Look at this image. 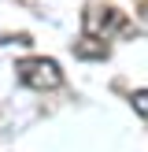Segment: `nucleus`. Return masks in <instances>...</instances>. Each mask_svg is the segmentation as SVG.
Returning a JSON list of instances; mask_svg holds the SVG:
<instances>
[{
    "label": "nucleus",
    "instance_id": "7ed1b4c3",
    "mask_svg": "<svg viewBox=\"0 0 148 152\" xmlns=\"http://www.w3.org/2000/svg\"><path fill=\"white\" fill-rule=\"evenodd\" d=\"M74 56H78V59H107L111 48H107V41H104V37L85 34L81 41H74Z\"/></svg>",
    "mask_w": 148,
    "mask_h": 152
},
{
    "label": "nucleus",
    "instance_id": "f03ea898",
    "mask_svg": "<svg viewBox=\"0 0 148 152\" xmlns=\"http://www.w3.org/2000/svg\"><path fill=\"white\" fill-rule=\"evenodd\" d=\"M118 30H126V15L122 11H115V7H89L85 11V34L107 41L111 34H118Z\"/></svg>",
    "mask_w": 148,
    "mask_h": 152
},
{
    "label": "nucleus",
    "instance_id": "20e7f679",
    "mask_svg": "<svg viewBox=\"0 0 148 152\" xmlns=\"http://www.w3.org/2000/svg\"><path fill=\"white\" fill-rule=\"evenodd\" d=\"M130 104H133V111H137L141 119H148V89H137V93H130Z\"/></svg>",
    "mask_w": 148,
    "mask_h": 152
},
{
    "label": "nucleus",
    "instance_id": "f257e3e1",
    "mask_svg": "<svg viewBox=\"0 0 148 152\" xmlns=\"http://www.w3.org/2000/svg\"><path fill=\"white\" fill-rule=\"evenodd\" d=\"M15 78L22 82L26 89H37V93H48V89L63 86V71H59L56 59H44V56H30L15 63Z\"/></svg>",
    "mask_w": 148,
    "mask_h": 152
}]
</instances>
